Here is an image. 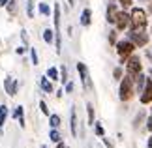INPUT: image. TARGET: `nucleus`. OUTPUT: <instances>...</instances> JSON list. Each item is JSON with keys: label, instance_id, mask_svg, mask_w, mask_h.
I'll use <instances>...</instances> for the list:
<instances>
[{"label": "nucleus", "instance_id": "obj_1", "mask_svg": "<svg viewBox=\"0 0 152 148\" xmlns=\"http://www.w3.org/2000/svg\"><path fill=\"white\" fill-rule=\"evenodd\" d=\"M133 94H135V90H133V77L132 75H122L120 79V88H118V98L120 101H130V99L133 98Z\"/></svg>", "mask_w": 152, "mask_h": 148}, {"label": "nucleus", "instance_id": "obj_2", "mask_svg": "<svg viewBox=\"0 0 152 148\" xmlns=\"http://www.w3.org/2000/svg\"><path fill=\"white\" fill-rule=\"evenodd\" d=\"M128 39L135 47H147L148 43L147 28H128Z\"/></svg>", "mask_w": 152, "mask_h": 148}, {"label": "nucleus", "instance_id": "obj_3", "mask_svg": "<svg viewBox=\"0 0 152 148\" xmlns=\"http://www.w3.org/2000/svg\"><path fill=\"white\" fill-rule=\"evenodd\" d=\"M147 11L143 8H133L130 13V28H147Z\"/></svg>", "mask_w": 152, "mask_h": 148}, {"label": "nucleus", "instance_id": "obj_4", "mask_svg": "<svg viewBox=\"0 0 152 148\" xmlns=\"http://www.w3.org/2000/svg\"><path fill=\"white\" fill-rule=\"evenodd\" d=\"M115 47H116V55L120 56V62H122V64L126 62V58H128V56H132V55H133V51H135V45H133L128 38H126V39L116 41Z\"/></svg>", "mask_w": 152, "mask_h": 148}, {"label": "nucleus", "instance_id": "obj_5", "mask_svg": "<svg viewBox=\"0 0 152 148\" xmlns=\"http://www.w3.org/2000/svg\"><path fill=\"white\" fill-rule=\"evenodd\" d=\"M124 64H126V73H128V75H132V77L143 71V64H141V58H139V56H135V55L128 56Z\"/></svg>", "mask_w": 152, "mask_h": 148}, {"label": "nucleus", "instance_id": "obj_6", "mask_svg": "<svg viewBox=\"0 0 152 148\" xmlns=\"http://www.w3.org/2000/svg\"><path fill=\"white\" fill-rule=\"evenodd\" d=\"M130 28V13L128 11H120L116 13V19H115V30L116 32H124Z\"/></svg>", "mask_w": 152, "mask_h": 148}, {"label": "nucleus", "instance_id": "obj_7", "mask_svg": "<svg viewBox=\"0 0 152 148\" xmlns=\"http://www.w3.org/2000/svg\"><path fill=\"white\" fill-rule=\"evenodd\" d=\"M77 71H79V77H81V82H83V88L85 90H90L92 81H90V75H88V68H86L83 62H77Z\"/></svg>", "mask_w": 152, "mask_h": 148}, {"label": "nucleus", "instance_id": "obj_8", "mask_svg": "<svg viewBox=\"0 0 152 148\" xmlns=\"http://www.w3.org/2000/svg\"><path fill=\"white\" fill-rule=\"evenodd\" d=\"M139 101H141L143 105L152 103V79L150 77H147V82H145V86L141 90V96H139Z\"/></svg>", "mask_w": 152, "mask_h": 148}, {"label": "nucleus", "instance_id": "obj_9", "mask_svg": "<svg viewBox=\"0 0 152 148\" xmlns=\"http://www.w3.org/2000/svg\"><path fill=\"white\" fill-rule=\"evenodd\" d=\"M4 90H6L8 96L13 98L17 94V90H19V81L13 79V77H6V79H4Z\"/></svg>", "mask_w": 152, "mask_h": 148}, {"label": "nucleus", "instance_id": "obj_10", "mask_svg": "<svg viewBox=\"0 0 152 148\" xmlns=\"http://www.w3.org/2000/svg\"><path fill=\"white\" fill-rule=\"evenodd\" d=\"M116 13H118V8H116V4H115V2H109V4H107V11H105V19H107L109 25H115Z\"/></svg>", "mask_w": 152, "mask_h": 148}, {"label": "nucleus", "instance_id": "obj_11", "mask_svg": "<svg viewBox=\"0 0 152 148\" xmlns=\"http://www.w3.org/2000/svg\"><path fill=\"white\" fill-rule=\"evenodd\" d=\"M145 82H147V75H143V71L133 75V90H135V94H141Z\"/></svg>", "mask_w": 152, "mask_h": 148}, {"label": "nucleus", "instance_id": "obj_12", "mask_svg": "<svg viewBox=\"0 0 152 148\" xmlns=\"http://www.w3.org/2000/svg\"><path fill=\"white\" fill-rule=\"evenodd\" d=\"M15 118L17 122H19V126L21 128H25L26 126V122H25V107H23V105H17V107L13 109V114H11Z\"/></svg>", "mask_w": 152, "mask_h": 148}, {"label": "nucleus", "instance_id": "obj_13", "mask_svg": "<svg viewBox=\"0 0 152 148\" xmlns=\"http://www.w3.org/2000/svg\"><path fill=\"white\" fill-rule=\"evenodd\" d=\"M69 129H72L73 137H77V112H75V107H72V112H69Z\"/></svg>", "mask_w": 152, "mask_h": 148}, {"label": "nucleus", "instance_id": "obj_14", "mask_svg": "<svg viewBox=\"0 0 152 148\" xmlns=\"http://www.w3.org/2000/svg\"><path fill=\"white\" fill-rule=\"evenodd\" d=\"M90 23H92V9L85 8L83 13H81V25H83V26H90Z\"/></svg>", "mask_w": 152, "mask_h": 148}, {"label": "nucleus", "instance_id": "obj_15", "mask_svg": "<svg viewBox=\"0 0 152 148\" xmlns=\"http://www.w3.org/2000/svg\"><path fill=\"white\" fill-rule=\"evenodd\" d=\"M39 88L45 94H53V81H49L47 77H39Z\"/></svg>", "mask_w": 152, "mask_h": 148}, {"label": "nucleus", "instance_id": "obj_16", "mask_svg": "<svg viewBox=\"0 0 152 148\" xmlns=\"http://www.w3.org/2000/svg\"><path fill=\"white\" fill-rule=\"evenodd\" d=\"M38 11H39L43 17H51V15H53V9H51V6H49L47 2H39V4H38Z\"/></svg>", "mask_w": 152, "mask_h": 148}, {"label": "nucleus", "instance_id": "obj_17", "mask_svg": "<svg viewBox=\"0 0 152 148\" xmlns=\"http://www.w3.org/2000/svg\"><path fill=\"white\" fill-rule=\"evenodd\" d=\"M43 41L45 43H55V30H51V28H45L43 30Z\"/></svg>", "mask_w": 152, "mask_h": 148}, {"label": "nucleus", "instance_id": "obj_18", "mask_svg": "<svg viewBox=\"0 0 152 148\" xmlns=\"http://www.w3.org/2000/svg\"><path fill=\"white\" fill-rule=\"evenodd\" d=\"M49 139H51V143H58V141H62V135H60V131H58L56 128H51V131H49Z\"/></svg>", "mask_w": 152, "mask_h": 148}, {"label": "nucleus", "instance_id": "obj_19", "mask_svg": "<svg viewBox=\"0 0 152 148\" xmlns=\"http://www.w3.org/2000/svg\"><path fill=\"white\" fill-rule=\"evenodd\" d=\"M45 77H47L49 81H58V79H60V73H58V69L53 66V68L47 69V75H45Z\"/></svg>", "mask_w": 152, "mask_h": 148}, {"label": "nucleus", "instance_id": "obj_20", "mask_svg": "<svg viewBox=\"0 0 152 148\" xmlns=\"http://www.w3.org/2000/svg\"><path fill=\"white\" fill-rule=\"evenodd\" d=\"M60 124H62V120H60V116L58 114H49V126L51 128H60Z\"/></svg>", "mask_w": 152, "mask_h": 148}, {"label": "nucleus", "instance_id": "obj_21", "mask_svg": "<svg viewBox=\"0 0 152 148\" xmlns=\"http://www.w3.org/2000/svg\"><path fill=\"white\" fill-rule=\"evenodd\" d=\"M86 114H88V126H94V105L86 103Z\"/></svg>", "mask_w": 152, "mask_h": 148}, {"label": "nucleus", "instance_id": "obj_22", "mask_svg": "<svg viewBox=\"0 0 152 148\" xmlns=\"http://www.w3.org/2000/svg\"><path fill=\"white\" fill-rule=\"evenodd\" d=\"M6 118H8V107H6V105H0V128H4Z\"/></svg>", "mask_w": 152, "mask_h": 148}, {"label": "nucleus", "instance_id": "obj_23", "mask_svg": "<svg viewBox=\"0 0 152 148\" xmlns=\"http://www.w3.org/2000/svg\"><path fill=\"white\" fill-rule=\"evenodd\" d=\"M6 9H8L10 15H15L17 13V0H10V2L6 4Z\"/></svg>", "mask_w": 152, "mask_h": 148}, {"label": "nucleus", "instance_id": "obj_24", "mask_svg": "<svg viewBox=\"0 0 152 148\" xmlns=\"http://www.w3.org/2000/svg\"><path fill=\"white\" fill-rule=\"evenodd\" d=\"M58 73H60V79H58V81H60L62 85H66V82H68V68L62 66L60 69H58Z\"/></svg>", "mask_w": 152, "mask_h": 148}, {"label": "nucleus", "instance_id": "obj_25", "mask_svg": "<svg viewBox=\"0 0 152 148\" xmlns=\"http://www.w3.org/2000/svg\"><path fill=\"white\" fill-rule=\"evenodd\" d=\"M26 15L28 19H34V0H26Z\"/></svg>", "mask_w": 152, "mask_h": 148}, {"label": "nucleus", "instance_id": "obj_26", "mask_svg": "<svg viewBox=\"0 0 152 148\" xmlns=\"http://www.w3.org/2000/svg\"><path fill=\"white\" fill-rule=\"evenodd\" d=\"M94 133L98 135V137H103L105 135V129H103V126L100 122H94Z\"/></svg>", "mask_w": 152, "mask_h": 148}, {"label": "nucleus", "instance_id": "obj_27", "mask_svg": "<svg viewBox=\"0 0 152 148\" xmlns=\"http://www.w3.org/2000/svg\"><path fill=\"white\" fill-rule=\"evenodd\" d=\"M122 75H124V69H122L120 66H116V68L113 69V77H115L116 81H120V79H122Z\"/></svg>", "mask_w": 152, "mask_h": 148}, {"label": "nucleus", "instance_id": "obj_28", "mask_svg": "<svg viewBox=\"0 0 152 148\" xmlns=\"http://www.w3.org/2000/svg\"><path fill=\"white\" fill-rule=\"evenodd\" d=\"M30 60H32L34 66H38V64H39V60H38V51L36 49H30Z\"/></svg>", "mask_w": 152, "mask_h": 148}, {"label": "nucleus", "instance_id": "obj_29", "mask_svg": "<svg viewBox=\"0 0 152 148\" xmlns=\"http://www.w3.org/2000/svg\"><path fill=\"white\" fill-rule=\"evenodd\" d=\"M39 109H42V112L45 116H49V107H47V103L45 101H39Z\"/></svg>", "mask_w": 152, "mask_h": 148}, {"label": "nucleus", "instance_id": "obj_30", "mask_svg": "<svg viewBox=\"0 0 152 148\" xmlns=\"http://www.w3.org/2000/svg\"><path fill=\"white\" fill-rule=\"evenodd\" d=\"M109 43H111V45L116 43V30H111V32H109Z\"/></svg>", "mask_w": 152, "mask_h": 148}, {"label": "nucleus", "instance_id": "obj_31", "mask_svg": "<svg viewBox=\"0 0 152 148\" xmlns=\"http://www.w3.org/2000/svg\"><path fill=\"white\" fill-rule=\"evenodd\" d=\"M21 38H23V45H28V34H26V30H25V28H23V30H21Z\"/></svg>", "mask_w": 152, "mask_h": 148}, {"label": "nucleus", "instance_id": "obj_32", "mask_svg": "<svg viewBox=\"0 0 152 148\" xmlns=\"http://www.w3.org/2000/svg\"><path fill=\"white\" fill-rule=\"evenodd\" d=\"M147 129H148V131H152V107H150V114L147 118Z\"/></svg>", "mask_w": 152, "mask_h": 148}, {"label": "nucleus", "instance_id": "obj_33", "mask_svg": "<svg viewBox=\"0 0 152 148\" xmlns=\"http://www.w3.org/2000/svg\"><path fill=\"white\" fill-rule=\"evenodd\" d=\"M73 88H75V86H73V82H72V81H68V82H66V92H68V94H72V92H73Z\"/></svg>", "mask_w": 152, "mask_h": 148}, {"label": "nucleus", "instance_id": "obj_34", "mask_svg": "<svg viewBox=\"0 0 152 148\" xmlns=\"http://www.w3.org/2000/svg\"><path fill=\"white\" fill-rule=\"evenodd\" d=\"M118 2H120V6H122V8H130V6H132V0H118Z\"/></svg>", "mask_w": 152, "mask_h": 148}, {"label": "nucleus", "instance_id": "obj_35", "mask_svg": "<svg viewBox=\"0 0 152 148\" xmlns=\"http://www.w3.org/2000/svg\"><path fill=\"white\" fill-rule=\"evenodd\" d=\"M15 52H17V55H25V52H26V47H25V45H19V47L15 49Z\"/></svg>", "mask_w": 152, "mask_h": 148}, {"label": "nucleus", "instance_id": "obj_36", "mask_svg": "<svg viewBox=\"0 0 152 148\" xmlns=\"http://www.w3.org/2000/svg\"><path fill=\"white\" fill-rule=\"evenodd\" d=\"M102 141H103V144L107 146V148H113V143H111L109 139H105V137H102Z\"/></svg>", "mask_w": 152, "mask_h": 148}, {"label": "nucleus", "instance_id": "obj_37", "mask_svg": "<svg viewBox=\"0 0 152 148\" xmlns=\"http://www.w3.org/2000/svg\"><path fill=\"white\" fill-rule=\"evenodd\" d=\"M10 0H0V8H6V4H8Z\"/></svg>", "mask_w": 152, "mask_h": 148}, {"label": "nucleus", "instance_id": "obj_38", "mask_svg": "<svg viewBox=\"0 0 152 148\" xmlns=\"http://www.w3.org/2000/svg\"><path fill=\"white\" fill-rule=\"evenodd\" d=\"M56 148H66V144H64L62 141H58V143H56Z\"/></svg>", "mask_w": 152, "mask_h": 148}, {"label": "nucleus", "instance_id": "obj_39", "mask_svg": "<svg viewBox=\"0 0 152 148\" xmlns=\"http://www.w3.org/2000/svg\"><path fill=\"white\" fill-rule=\"evenodd\" d=\"M148 148H152V137L148 139Z\"/></svg>", "mask_w": 152, "mask_h": 148}, {"label": "nucleus", "instance_id": "obj_40", "mask_svg": "<svg viewBox=\"0 0 152 148\" xmlns=\"http://www.w3.org/2000/svg\"><path fill=\"white\" fill-rule=\"evenodd\" d=\"M68 4H69V6H73V4H75V0H68Z\"/></svg>", "mask_w": 152, "mask_h": 148}, {"label": "nucleus", "instance_id": "obj_41", "mask_svg": "<svg viewBox=\"0 0 152 148\" xmlns=\"http://www.w3.org/2000/svg\"><path fill=\"white\" fill-rule=\"evenodd\" d=\"M148 77H150V79H152V69H150V71H148Z\"/></svg>", "mask_w": 152, "mask_h": 148}, {"label": "nucleus", "instance_id": "obj_42", "mask_svg": "<svg viewBox=\"0 0 152 148\" xmlns=\"http://www.w3.org/2000/svg\"><path fill=\"white\" fill-rule=\"evenodd\" d=\"M42 148H47V144H42Z\"/></svg>", "mask_w": 152, "mask_h": 148}, {"label": "nucleus", "instance_id": "obj_43", "mask_svg": "<svg viewBox=\"0 0 152 148\" xmlns=\"http://www.w3.org/2000/svg\"><path fill=\"white\" fill-rule=\"evenodd\" d=\"M109 2H115V0H109Z\"/></svg>", "mask_w": 152, "mask_h": 148}, {"label": "nucleus", "instance_id": "obj_44", "mask_svg": "<svg viewBox=\"0 0 152 148\" xmlns=\"http://www.w3.org/2000/svg\"><path fill=\"white\" fill-rule=\"evenodd\" d=\"M150 9H152V6H150Z\"/></svg>", "mask_w": 152, "mask_h": 148}]
</instances>
